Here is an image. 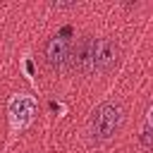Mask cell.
Masks as SVG:
<instances>
[{"instance_id":"5b68a950","label":"cell","mask_w":153,"mask_h":153,"mask_svg":"<svg viewBox=\"0 0 153 153\" xmlns=\"http://www.w3.org/2000/svg\"><path fill=\"white\" fill-rule=\"evenodd\" d=\"M74 65L81 74H91L93 69V38H84L74 48Z\"/></svg>"},{"instance_id":"3957f363","label":"cell","mask_w":153,"mask_h":153,"mask_svg":"<svg viewBox=\"0 0 153 153\" xmlns=\"http://www.w3.org/2000/svg\"><path fill=\"white\" fill-rule=\"evenodd\" d=\"M120 60V45L112 38H98L93 41V69L96 72H110Z\"/></svg>"},{"instance_id":"8992f818","label":"cell","mask_w":153,"mask_h":153,"mask_svg":"<svg viewBox=\"0 0 153 153\" xmlns=\"http://www.w3.org/2000/svg\"><path fill=\"white\" fill-rule=\"evenodd\" d=\"M146 122H148V127L153 129V105L148 108V112H146Z\"/></svg>"},{"instance_id":"7a4b0ae2","label":"cell","mask_w":153,"mask_h":153,"mask_svg":"<svg viewBox=\"0 0 153 153\" xmlns=\"http://www.w3.org/2000/svg\"><path fill=\"white\" fill-rule=\"evenodd\" d=\"M7 115H10V122H12L14 129H24L36 117V100L26 93L12 96L10 103H7Z\"/></svg>"},{"instance_id":"6da1fadb","label":"cell","mask_w":153,"mask_h":153,"mask_svg":"<svg viewBox=\"0 0 153 153\" xmlns=\"http://www.w3.org/2000/svg\"><path fill=\"white\" fill-rule=\"evenodd\" d=\"M124 122V110L120 103H103L96 108V112L91 115V134L93 139L98 141H105V139H112L120 127Z\"/></svg>"},{"instance_id":"277c9868","label":"cell","mask_w":153,"mask_h":153,"mask_svg":"<svg viewBox=\"0 0 153 153\" xmlns=\"http://www.w3.org/2000/svg\"><path fill=\"white\" fill-rule=\"evenodd\" d=\"M45 60H48V65H50L53 69L65 67V65L72 60V43H69L67 38H62V36L50 38L48 45H45Z\"/></svg>"}]
</instances>
